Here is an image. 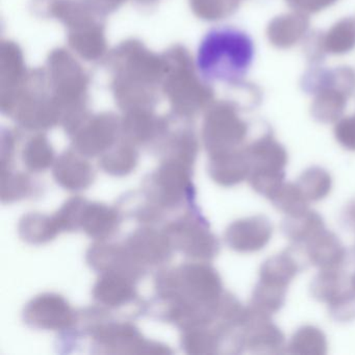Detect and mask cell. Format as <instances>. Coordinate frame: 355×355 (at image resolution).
Instances as JSON below:
<instances>
[{"instance_id": "1", "label": "cell", "mask_w": 355, "mask_h": 355, "mask_svg": "<svg viewBox=\"0 0 355 355\" xmlns=\"http://www.w3.org/2000/svg\"><path fill=\"white\" fill-rule=\"evenodd\" d=\"M254 58L252 39L234 28H214L205 35L197 53L203 78L240 85Z\"/></svg>"}, {"instance_id": "2", "label": "cell", "mask_w": 355, "mask_h": 355, "mask_svg": "<svg viewBox=\"0 0 355 355\" xmlns=\"http://www.w3.org/2000/svg\"><path fill=\"white\" fill-rule=\"evenodd\" d=\"M244 151L250 163V186L255 192L268 198L284 182L288 151L271 132L259 137Z\"/></svg>"}, {"instance_id": "3", "label": "cell", "mask_w": 355, "mask_h": 355, "mask_svg": "<svg viewBox=\"0 0 355 355\" xmlns=\"http://www.w3.org/2000/svg\"><path fill=\"white\" fill-rule=\"evenodd\" d=\"M248 132V125L234 105H219L207 122V142L213 155L238 150Z\"/></svg>"}, {"instance_id": "4", "label": "cell", "mask_w": 355, "mask_h": 355, "mask_svg": "<svg viewBox=\"0 0 355 355\" xmlns=\"http://www.w3.org/2000/svg\"><path fill=\"white\" fill-rule=\"evenodd\" d=\"M244 347L254 353H279L286 347L284 332L272 322L271 317L247 307L242 326Z\"/></svg>"}, {"instance_id": "5", "label": "cell", "mask_w": 355, "mask_h": 355, "mask_svg": "<svg viewBox=\"0 0 355 355\" xmlns=\"http://www.w3.org/2000/svg\"><path fill=\"white\" fill-rule=\"evenodd\" d=\"M273 236V225L263 215L251 216L234 222L226 230L228 246L236 252L253 253L263 250Z\"/></svg>"}, {"instance_id": "6", "label": "cell", "mask_w": 355, "mask_h": 355, "mask_svg": "<svg viewBox=\"0 0 355 355\" xmlns=\"http://www.w3.org/2000/svg\"><path fill=\"white\" fill-rule=\"evenodd\" d=\"M309 263L320 270H340L347 257L346 248L338 236L323 230L305 243Z\"/></svg>"}, {"instance_id": "7", "label": "cell", "mask_w": 355, "mask_h": 355, "mask_svg": "<svg viewBox=\"0 0 355 355\" xmlns=\"http://www.w3.org/2000/svg\"><path fill=\"white\" fill-rule=\"evenodd\" d=\"M309 30V15L294 11L272 19L268 24L266 34L274 47L288 49L302 41Z\"/></svg>"}, {"instance_id": "8", "label": "cell", "mask_w": 355, "mask_h": 355, "mask_svg": "<svg viewBox=\"0 0 355 355\" xmlns=\"http://www.w3.org/2000/svg\"><path fill=\"white\" fill-rule=\"evenodd\" d=\"M211 178L224 187H232L246 180L250 174V163L244 150L213 155Z\"/></svg>"}, {"instance_id": "9", "label": "cell", "mask_w": 355, "mask_h": 355, "mask_svg": "<svg viewBox=\"0 0 355 355\" xmlns=\"http://www.w3.org/2000/svg\"><path fill=\"white\" fill-rule=\"evenodd\" d=\"M311 114L320 123H336L343 117L349 95L330 85H321L315 89Z\"/></svg>"}, {"instance_id": "10", "label": "cell", "mask_w": 355, "mask_h": 355, "mask_svg": "<svg viewBox=\"0 0 355 355\" xmlns=\"http://www.w3.org/2000/svg\"><path fill=\"white\" fill-rule=\"evenodd\" d=\"M302 266L291 249L273 255L263 261L259 269V279L268 284L288 288Z\"/></svg>"}, {"instance_id": "11", "label": "cell", "mask_w": 355, "mask_h": 355, "mask_svg": "<svg viewBox=\"0 0 355 355\" xmlns=\"http://www.w3.org/2000/svg\"><path fill=\"white\" fill-rule=\"evenodd\" d=\"M323 84L336 87L352 96L355 92V70L347 66L329 70L313 68L303 76L301 87L305 92L311 94L318 86Z\"/></svg>"}, {"instance_id": "12", "label": "cell", "mask_w": 355, "mask_h": 355, "mask_svg": "<svg viewBox=\"0 0 355 355\" xmlns=\"http://www.w3.org/2000/svg\"><path fill=\"white\" fill-rule=\"evenodd\" d=\"M280 228L288 240L297 244H305L315 234L325 230V223L319 213L309 209L298 215L286 216Z\"/></svg>"}, {"instance_id": "13", "label": "cell", "mask_w": 355, "mask_h": 355, "mask_svg": "<svg viewBox=\"0 0 355 355\" xmlns=\"http://www.w3.org/2000/svg\"><path fill=\"white\" fill-rule=\"evenodd\" d=\"M322 45L326 55H342L355 49V19L343 18L322 34Z\"/></svg>"}, {"instance_id": "14", "label": "cell", "mask_w": 355, "mask_h": 355, "mask_svg": "<svg viewBox=\"0 0 355 355\" xmlns=\"http://www.w3.org/2000/svg\"><path fill=\"white\" fill-rule=\"evenodd\" d=\"M327 349L325 334L313 325L298 328L288 344V352L292 354L324 355L327 353Z\"/></svg>"}, {"instance_id": "15", "label": "cell", "mask_w": 355, "mask_h": 355, "mask_svg": "<svg viewBox=\"0 0 355 355\" xmlns=\"http://www.w3.org/2000/svg\"><path fill=\"white\" fill-rule=\"evenodd\" d=\"M296 184L309 202H318L330 194L334 182L327 170L313 166L301 173Z\"/></svg>"}, {"instance_id": "16", "label": "cell", "mask_w": 355, "mask_h": 355, "mask_svg": "<svg viewBox=\"0 0 355 355\" xmlns=\"http://www.w3.org/2000/svg\"><path fill=\"white\" fill-rule=\"evenodd\" d=\"M286 291L288 288L259 280L253 290L249 307L257 313L272 317L286 303Z\"/></svg>"}, {"instance_id": "17", "label": "cell", "mask_w": 355, "mask_h": 355, "mask_svg": "<svg viewBox=\"0 0 355 355\" xmlns=\"http://www.w3.org/2000/svg\"><path fill=\"white\" fill-rule=\"evenodd\" d=\"M268 199L275 209L286 216L298 215L309 209V201L298 184L293 182H282Z\"/></svg>"}, {"instance_id": "18", "label": "cell", "mask_w": 355, "mask_h": 355, "mask_svg": "<svg viewBox=\"0 0 355 355\" xmlns=\"http://www.w3.org/2000/svg\"><path fill=\"white\" fill-rule=\"evenodd\" d=\"M345 278L340 270H320L311 282V296L320 302L329 303L345 290Z\"/></svg>"}, {"instance_id": "19", "label": "cell", "mask_w": 355, "mask_h": 355, "mask_svg": "<svg viewBox=\"0 0 355 355\" xmlns=\"http://www.w3.org/2000/svg\"><path fill=\"white\" fill-rule=\"evenodd\" d=\"M329 315L334 321L348 323L355 319V293L345 288L328 303Z\"/></svg>"}, {"instance_id": "20", "label": "cell", "mask_w": 355, "mask_h": 355, "mask_svg": "<svg viewBox=\"0 0 355 355\" xmlns=\"http://www.w3.org/2000/svg\"><path fill=\"white\" fill-rule=\"evenodd\" d=\"M334 137L340 146L355 151V115L340 118L334 126Z\"/></svg>"}, {"instance_id": "21", "label": "cell", "mask_w": 355, "mask_h": 355, "mask_svg": "<svg viewBox=\"0 0 355 355\" xmlns=\"http://www.w3.org/2000/svg\"><path fill=\"white\" fill-rule=\"evenodd\" d=\"M338 1V0H286V3L293 11L309 15L324 11Z\"/></svg>"}, {"instance_id": "22", "label": "cell", "mask_w": 355, "mask_h": 355, "mask_svg": "<svg viewBox=\"0 0 355 355\" xmlns=\"http://www.w3.org/2000/svg\"><path fill=\"white\" fill-rule=\"evenodd\" d=\"M342 219L349 230H355V199L347 203L342 214Z\"/></svg>"}, {"instance_id": "23", "label": "cell", "mask_w": 355, "mask_h": 355, "mask_svg": "<svg viewBox=\"0 0 355 355\" xmlns=\"http://www.w3.org/2000/svg\"><path fill=\"white\" fill-rule=\"evenodd\" d=\"M350 284H351V290H352L353 292L355 293V273L353 274L352 276H351Z\"/></svg>"}]
</instances>
